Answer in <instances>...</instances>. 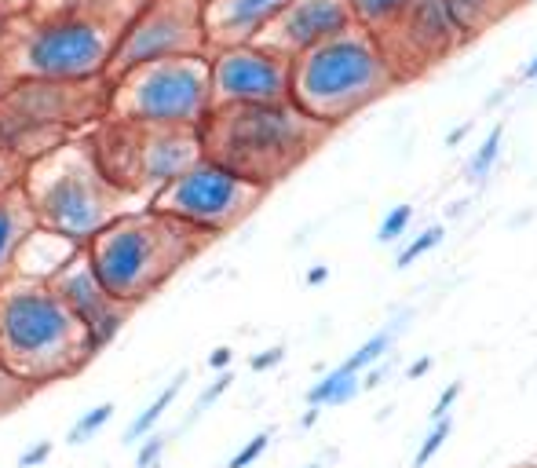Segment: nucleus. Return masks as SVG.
<instances>
[{
    "label": "nucleus",
    "instance_id": "nucleus-1",
    "mask_svg": "<svg viewBox=\"0 0 537 468\" xmlns=\"http://www.w3.org/2000/svg\"><path fill=\"white\" fill-rule=\"evenodd\" d=\"M143 0H63L30 8L0 30V63L11 77L95 81L106 77L114 44Z\"/></svg>",
    "mask_w": 537,
    "mask_h": 468
},
{
    "label": "nucleus",
    "instance_id": "nucleus-2",
    "mask_svg": "<svg viewBox=\"0 0 537 468\" xmlns=\"http://www.w3.org/2000/svg\"><path fill=\"white\" fill-rule=\"evenodd\" d=\"M333 128L318 125L285 99V103H245V107H212L198 125L201 158L238 172L242 180L271 191L274 183L300 169Z\"/></svg>",
    "mask_w": 537,
    "mask_h": 468
},
{
    "label": "nucleus",
    "instance_id": "nucleus-3",
    "mask_svg": "<svg viewBox=\"0 0 537 468\" xmlns=\"http://www.w3.org/2000/svg\"><path fill=\"white\" fill-rule=\"evenodd\" d=\"M95 348L77 315L48 282L11 275L0 282V366L30 388L74 377Z\"/></svg>",
    "mask_w": 537,
    "mask_h": 468
},
{
    "label": "nucleus",
    "instance_id": "nucleus-4",
    "mask_svg": "<svg viewBox=\"0 0 537 468\" xmlns=\"http://www.w3.org/2000/svg\"><path fill=\"white\" fill-rule=\"evenodd\" d=\"M209 242V234L143 205V209H128L99 234H92L85 242V256L110 297L128 308H139L147 297L169 286V278L179 267H187Z\"/></svg>",
    "mask_w": 537,
    "mask_h": 468
},
{
    "label": "nucleus",
    "instance_id": "nucleus-5",
    "mask_svg": "<svg viewBox=\"0 0 537 468\" xmlns=\"http://www.w3.org/2000/svg\"><path fill=\"white\" fill-rule=\"evenodd\" d=\"M399 85L380 41L362 26L307 48L289 63V103L326 128L355 117Z\"/></svg>",
    "mask_w": 537,
    "mask_h": 468
},
{
    "label": "nucleus",
    "instance_id": "nucleus-6",
    "mask_svg": "<svg viewBox=\"0 0 537 468\" xmlns=\"http://www.w3.org/2000/svg\"><path fill=\"white\" fill-rule=\"evenodd\" d=\"M19 187L30 202L37 227L85 245L110 220L128 213V198L95 165L88 139H66L48 154L22 165Z\"/></svg>",
    "mask_w": 537,
    "mask_h": 468
},
{
    "label": "nucleus",
    "instance_id": "nucleus-7",
    "mask_svg": "<svg viewBox=\"0 0 537 468\" xmlns=\"http://www.w3.org/2000/svg\"><path fill=\"white\" fill-rule=\"evenodd\" d=\"M106 114V81H44L15 77L0 96V150L26 165L52 147L92 128Z\"/></svg>",
    "mask_w": 537,
    "mask_h": 468
},
{
    "label": "nucleus",
    "instance_id": "nucleus-8",
    "mask_svg": "<svg viewBox=\"0 0 537 468\" xmlns=\"http://www.w3.org/2000/svg\"><path fill=\"white\" fill-rule=\"evenodd\" d=\"M209 110V52L132 66V70L106 81L103 117H110V121L154 128H198L209 117Z\"/></svg>",
    "mask_w": 537,
    "mask_h": 468
},
{
    "label": "nucleus",
    "instance_id": "nucleus-9",
    "mask_svg": "<svg viewBox=\"0 0 537 468\" xmlns=\"http://www.w3.org/2000/svg\"><path fill=\"white\" fill-rule=\"evenodd\" d=\"M85 139L95 165L128 202H150L165 183L201 158L198 128H154L99 117Z\"/></svg>",
    "mask_w": 537,
    "mask_h": 468
},
{
    "label": "nucleus",
    "instance_id": "nucleus-10",
    "mask_svg": "<svg viewBox=\"0 0 537 468\" xmlns=\"http://www.w3.org/2000/svg\"><path fill=\"white\" fill-rule=\"evenodd\" d=\"M264 194L267 191L260 183H249L216 161L198 158L176 180L165 183L147 205L154 213L172 216L209 238H220L242 224L245 216H253L256 205L264 202Z\"/></svg>",
    "mask_w": 537,
    "mask_h": 468
},
{
    "label": "nucleus",
    "instance_id": "nucleus-11",
    "mask_svg": "<svg viewBox=\"0 0 537 468\" xmlns=\"http://www.w3.org/2000/svg\"><path fill=\"white\" fill-rule=\"evenodd\" d=\"M205 26H201V0H143V8L128 19L106 66V77L125 74L132 66L176 59V55H205Z\"/></svg>",
    "mask_w": 537,
    "mask_h": 468
},
{
    "label": "nucleus",
    "instance_id": "nucleus-12",
    "mask_svg": "<svg viewBox=\"0 0 537 468\" xmlns=\"http://www.w3.org/2000/svg\"><path fill=\"white\" fill-rule=\"evenodd\" d=\"M212 107L245 103H285L289 99V59L264 44H231L209 52Z\"/></svg>",
    "mask_w": 537,
    "mask_h": 468
},
{
    "label": "nucleus",
    "instance_id": "nucleus-13",
    "mask_svg": "<svg viewBox=\"0 0 537 468\" xmlns=\"http://www.w3.org/2000/svg\"><path fill=\"white\" fill-rule=\"evenodd\" d=\"M380 48L395 66L399 81L424 74L428 66L443 63L446 55L457 52L464 44L461 30L453 26L446 0H413L388 30L377 33Z\"/></svg>",
    "mask_w": 537,
    "mask_h": 468
},
{
    "label": "nucleus",
    "instance_id": "nucleus-14",
    "mask_svg": "<svg viewBox=\"0 0 537 468\" xmlns=\"http://www.w3.org/2000/svg\"><path fill=\"white\" fill-rule=\"evenodd\" d=\"M48 286L55 289V297L63 300L66 308L74 311L77 322L85 326L95 355L114 341L117 333L125 330V322L132 319V311H136V308H128V304H121V300H114L110 293H106L103 282H99L95 271L88 267L85 245H81V249H77V253L70 256V260H66L52 278H48Z\"/></svg>",
    "mask_w": 537,
    "mask_h": 468
},
{
    "label": "nucleus",
    "instance_id": "nucleus-15",
    "mask_svg": "<svg viewBox=\"0 0 537 468\" xmlns=\"http://www.w3.org/2000/svg\"><path fill=\"white\" fill-rule=\"evenodd\" d=\"M348 26H355L348 0H289L271 19V26L256 37V44H264L293 63L296 55L337 37Z\"/></svg>",
    "mask_w": 537,
    "mask_h": 468
},
{
    "label": "nucleus",
    "instance_id": "nucleus-16",
    "mask_svg": "<svg viewBox=\"0 0 537 468\" xmlns=\"http://www.w3.org/2000/svg\"><path fill=\"white\" fill-rule=\"evenodd\" d=\"M285 4L289 0H205L201 4V26H205L209 52L256 41Z\"/></svg>",
    "mask_w": 537,
    "mask_h": 468
},
{
    "label": "nucleus",
    "instance_id": "nucleus-17",
    "mask_svg": "<svg viewBox=\"0 0 537 468\" xmlns=\"http://www.w3.org/2000/svg\"><path fill=\"white\" fill-rule=\"evenodd\" d=\"M81 245L63 238V234L55 231H44V227H33L26 234V242L19 245V253H15V267H11V275L19 278H33V282H48V278L59 271V267L77 253Z\"/></svg>",
    "mask_w": 537,
    "mask_h": 468
},
{
    "label": "nucleus",
    "instance_id": "nucleus-18",
    "mask_svg": "<svg viewBox=\"0 0 537 468\" xmlns=\"http://www.w3.org/2000/svg\"><path fill=\"white\" fill-rule=\"evenodd\" d=\"M33 227H37V216H33L22 187H11V191L0 194V282L11 278L15 253H19V245L26 242V234Z\"/></svg>",
    "mask_w": 537,
    "mask_h": 468
},
{
    "label": "nucleus",
    "instance_id": "nucleus-19",
    "mask_svg": "<svg viewBox=\"0 0 537 468\" xmlns=\"http://www.w3.org/2000/svg\"><path fill=\"white\" fill-rule=\"evenodd\" d=\"M523 0H446L453 26L461 30V37H479L483 30L497 26L501 19H508Z\"/></svg>",
    "mask_w": 537,
    "mask_h": 468
},
{
    "label": "nucleus",
    "instance_id": "nucleus-20",
    "mask_svg": "<svg viewBox=\"0 0 537 468\" xmlns=\"http://www.w3.org/2000/svg\"><path fill=\"white\" fill-rule=\"evenodd\" d=\"M348 4H351V19H355V26H362V30H369L373 37H377L380 30H388L391 22L410 8L413 0H348Z\"/></svg>",
    "mask_w": 537,
    "mask_h": 468
},
{
    "label": "nucleus",
    "instance_id": "nucleus-21",
    "mask_svg": "<svg viewBox=\"0 0 537 468\" xmlns=\"http://www.w3.org/2000/svg\"><path fill=\"white\" fill-rule=\"evenodd\" d=\"M183 381H187V373L172 377V381L158 392V399H154V403H150L147 410H143V414H139L136 421L128 425V443H139L143 436H150V432H154V425H158L161 417H165V410L176 403V395H179V388H183Z\"/></svg>",
    "mask_w": 537,
    "mask_h": 468
},
{
    "label": "nucleus",
    "instance_id": "nucleus-22",
    "mask_svg": "<svg viewBox=\"0 0 537 468\" xmlns=\"http://www.w3.org/2000/svg\"><path fill=\"white\" fill-rule=\"evenodd\" d=\"M501 147H505V121H497V125L486 132L483 143H479V150L472 154V161H468V180L472 183L490 180V172H494L497 158H501Z\"/></svg>",
    "mask_w": 537,
    "mask_h": 468
},
{
    "label": "nucleus",
    "instance_id": "nucleus-23",
    "mask_svg": "<svg viewBox=\"0 0 537 468\" xmlns=\"http://www.w3.org/2000/svg\"><path fill=\"white\" fill-rule=\"evenodd\" d=\"M391 341H395V326H384V330H377L369 341H362L355 351H351L348 359L340 362L344 370H351V373H362V370H369L373 362H380V359H388V351H391Z\"/></svg>",
    "mask_w": 537,
    "mask_h": 468
},
{
    "label": "nucleus",
    "instance_id": "nucleus-24",
    "mask_svg": "<svg viewBox=\"0 0 537 468\" xmlns=\"http://www.w3.org/2000/svg\"><path fill=\"white\" fill-rule=\"evenodd\" d=\"M443 238H446L443 224H435V227H428V231H421L413 242H406L399 249V256H395V267H410L413 260H421L424 253H432L435 245H443Z\"/></svg>",
    "mask_w": 537,
    "mask_h": 468
},
{
    "label": "nucleus",
    "instance_id": "nucleus-25",
    "mask_svg": "<svg viewBox=\"0 0 537 468\" xmlns=\"http://www.w3.org/2000/svg\"><path fill=\"white\" fill-rule=\"evenodd\" d=\"M114 417V403H99L95 410H88L81 421H77L74 428H70V436H66V443H74V447H81V443H88V439L95 436V432H103L106 421Z\"/></svg>",
    "mask_w": 537,
    "mask_h": 468
},
{
    "label": "nucleus",
    "instance_id": "nucleus-26",
    "mask_svg": "<svg viewBox=\"0 0 537 468\" xmlns=\"http://www.w3.org/2000/svg\"><path fill=\"white\" fill-rule=\"evenodd\" d=\"M450 432H453V421H450V417H443V421H432L428 436L421 439V447H417V454H413V468H428V461H432L435 454H439V450L446 447Z\"/></svg>",
    "mask_w": 537,
    "mask_h": 468
},
{
    "label": "nucleus",
    "instance_id": "nucleus-27",
    "mask_svg": "<svg viewBox=\"0 0 537 468\" xmlns=\"http://www.w3.org/2000/svg\"><path fill=\"white\" fill-rule=\"evenodd\" d=\"M410 220H413V205H395V209H388L377 227V242L380 245L399 242L402 234H406V227H410Z\"/></svg>",
    "mask_w": 537,
    "mask_h": 468
},
{
    "label": "nucleus",
    "instance_id": "nucleus-28",
    "mask_svg": "<svg viewBox=\"0 0 537 468\" xmlns=\"http://www.w3.org/2000/svg\"><path fill=\"white\" fill-rule=\"evenodd\" d=\"M30 395H33L30 384H22L19 377H11V373L0 366V417L11 414L15 406H22L26 399H30Z\"/></svg>",
    "mask_w": 537,
    "mask_h": 468
},
{
    "label": "nucleus",
    "instance_id": "nucleus-29",
    "mask_svg": "<svg viewBox=\"0 0 537 468\" xmlns=\"http://www.w3.org/2000/svg\"><path fill=\"white\" fill-rule=\"evenodd\" d=\"M271 447V432H256L249 443H245L238 454H234L231 461H227V468H249V465H256V461L264 458V450Z\"/></svg>",
    "mask_w": 537,
    "mask_h": 468
},
{
    "label": "nucleus",
    "instance_id": "nucleus-30",
    "mask_svg": "<svg viewBox=\"0 0 537 468\" xmlns=\"http://www.w3.org/2000/svg\"><path fill=\"white\" fill-rule=\"evenodd\" d=\"M165 443H169V439L158 436V432L143 436V447H139V454H136V468H158L161 454H165Z\"/></svg>",
    "mask_w": 537,
    "mask_h": 468
},
{
    "label": "nucleus",
    "instance_id": "nucleus-31",
    "mask_svg": "<svg viewBox=\"0 0 537 468\" xmlns=\"http://www.w3.org/2000/svg\"><path fill=\"white\" fill-rule=\"evenodd\" d=\"M19 176H22V161L15 154H8V150H0V194L19 187Z\"/></svg>",
    "mask_w": 537,
    "mask_h": 468
},
{
    "label": "nucleus",
    "instance_id": "nucleus-32",
    "mask_svg": "<svg viewBox=\"0 0 537 468\" xmlns=\"http://www.w3.org/2000/svg\"><path fill=\"white\" fill-rule=\"evenodd\" d=\"M461 399V381H453V384H446L443 392H439V399H435V406H432V421H443V417H450V410H453V403Z\"/></svg>",
    "mask_w": 537,
    "mask_h": 468
},
{
    "label": "nucleus",
    "instance_id": "nucleus-33",
    "mask_svg": "<svg viewBox=\"0 0 537 468\" xmlns=\"http://www.w3.org/2000/svg\"><path fill=\"white\" fill-rule=\"evenodd\" d=\"M231 381H234V377H231V373H227V370H223L220 377L212 381V388H205V392L198 395V403H194V414H201L205 406H212V403H216V399H220V395L227 392V388H231Z\"/></svg>",
    "mask_w": 537,
    "mask_h": 468
},
{
    "label": "nucleus",
    "instance_id": "nucleus-34",
    "mask_svg": "<svg viewBox=\"0 0 537 468\" xmlns=\"http://www.w3.org/2000/svg\"><path fill=\"white\" fill-rule=\"evenodd\" d=\"M282 359H285V348H267V351H260V355H253L249 366H253L256 373H264V370H274Z\"/></svg>",
    "mask_w": 537,
    "mask_h": 468
},
{
    "label": "nucleus",
    "instance_id": "nucleus-35",
    "mask_svg": "<svg viewBox=\"0 0 537 468\" xmlns=\"http://www.w3.org/2000/svg\"><path fill=\"white\" fill-rule=\"evenodd\" d=\"M48 458H52V443H37V447L22 450L19 465H22V468H37V465H44Z\"/></svg>",
    "mask_w": 537,
    "mask_h": 468
},
{
    "label": "nucleus",
    "instance_id": "nucleus-36",
    "mask_svg": "<svg viewBox=\"0 0 537 468\" xmlns=\"http://www.w3.org/2000/svg\"><path fill=\"white\" fill-rule=\"evenodd\" d=\"M33 8V0H0V19H19V15H26V11Z\"/></svg>",
    "mask_w": 537,
    "mask_h": 468
},
{
    "label": "nucleus",
    "instance_id": "nucleus-37",
    "mask_svg": "<svg viewBox=\"0 0 537 468\" xmlns=\"http://www.w3.org/2000/svg\"><path fill=\"white\" fill-rule=\"evenodd\" d=\"M435 359L432 355H421V359H413L410 366H406V381H417V377H424V373H432Z\"/></svg>",
    "mask_w": 537,
    "mask_h": 468
},
{
    "label": "nucleus",
    "instance_id": "nucleus-38",
    "mask_svg": "<svg viewBox=\"0 0 537 468\" xmlns=\"http://www.w3.org/2000/svg\"><path fill=\"white\" fill-rule=\"evenodd\" d=\"M472 128H475V121H472V117H468V121H464L461 128H453L450 136H446V147H461L464 139H468V132H472Z\"/></svg>",
    "mask_w": 537,
    "mask_h": 468
},
{
    "label": "nucleus",
    "instance_id": "nucleus-39",
    "mask_svg": "<svg viewBox=\"0 0 537 468\" xmlns=\"http://www.w3.org/2000/svg\"><path fill=\"white\" fill-rule=\"evenodd\" d=\"M231 359H234L231 348H216L209 355V366H212V370H227V366H231Z\"/></svg>",
    "mask_w": 537,
    "mask_h": 468
},
{
    "label": "nucleus",
    "instance_id": "nucleus-40",
    "mask_svg": "<svg viewBox=\"0 0 537 468\" xmlns=\"http://www.w3.org/2000/svg\"><path fill=\"white\" fill-rule=\"evenodd\" d=\"M326 278H329V267L318 264V267H311V271H307V286H322Z\"/></svg>",
    "mask_w": 537,
    "mask_h": 468
},
{
    "label": "nucleus",
    "instance_id": "nucleus-41",
    "mask_svg": "<svg viewBox=\"0 0 537 468\" xmlns=\"http://www.w3.org/2000/svg\"><path fill=\"white\" fill-rule=\"evenodd\" d=\"M318 417H322V406H307V414H304V421H300V425L311 428V425L318 421Z\"/></svg>",
    "mask_w": 537,
    "mask_h": 468
},
{
    "label": "nucleus",
    "instance_id": "nucleus-42",
    "mask_svg": "<svg viewBox=\"0 0 537 468\" xmlns=\"http://www.w3.org/2000/svg\"><path fill=\"white\" fill-rule=\"evenodd\" d=\"M11 81H15V77L8 74V66L0 63V96H4V92H8V88H11Z\"/></svg>",
    "mask_w": 537,
    "mask_h": 468
},
{
    "label": "nucleus",
    "instance_id": "nucleus-43",
    "mask_svg": "<svg viewBox=\"0 0 537 468\" xmlns=\"http://www.w3.org/2000/svg\"><path fill=\"white\" fill-rule=\"evenodd\" d=\"M523 81H537V52H534V59L527 63V70H523Z\"/></svg>",
    "mask_w": 537,
    "mask_h": 468
},
{
    "label": "nucleus",
    "instance_id": "nucleus-44",
    "mask_svg": "<svg viewBox=\"0 0 537 468\" xmlns=\"http://www.w3.org/2000/svg\"><path fill=\"white\" fill-rule=\"evenodd\" d=\"M304 468H322V465H318V461H311V465H304Z\"/></svg>",
    "mask_w": 537,
    "mask_h": 468
},
{
    "label": "nucleus",
    "instance_id": "nucleus-45",
    "mask_svg": "<svg viewBox=\"0 0 537 468\" xmlns=\"http://www.w3.org/2000/svg\"><path fill=\"white\" fill-rule=\"evenodd\" d=\"M0 30H4V19H0Z\"/></svg>",
    "mask_w": 537,
    "mask_h": 468
}]
</instances>
